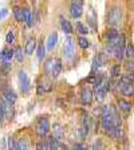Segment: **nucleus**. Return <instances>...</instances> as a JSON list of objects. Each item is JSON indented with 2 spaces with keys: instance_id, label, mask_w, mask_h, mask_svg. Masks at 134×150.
<instances>
[{
  "instance_id": "21",
  "label": "nucleus",
  "mask_w": 134,
  "mask_h": 150,
  "mask_svg": "<svg viewBox=\"0 0 134 150\" xmlns=\"http://www.w3.org/2000/svg\"><path fill=\"white\" fill-rule=\"evenodd\" d=\"M105 63V58H103L102 55H98V56H95L94 58V62H93V72L95 71V69H99L101 66Z\"/></svg>"
},
{
  "instance_id": "11",
  "label": "nucleus",
  "mask_w": 134,
  "mask_h": 150,
  "mask_svg": "<svg viewBox=\"0 0 134 150\" xmlns=\"http://www.w3.org/2000/svg\"><path fill=\"white\" fill-rule=\"evenodd\" d=\"M4 99H6V103H8V105H11V106H13L16 102V94L13 90H11V88H7L6 91H4Z\"/></svg>"
},
{
  "instance_id": "30",
  "label": "nucleus",
  "mask_w": 134,
  "mask_h": 150,
  "mask_svg": "<svg viewBox=\"0 0 134 150\" xmlns=\"http://www.w3.org/2000/svg\"><path fill=\"white\" fill-rule=\"evenodd\" d=\"M18 147L19 150H30V145H28V142L26 139H20L18 142Z\"/></svg>"
},
{
  "instance_id": "23",
  "label": "nucleus",
  "mask_w": 134,
  "mask_h": 150,
  "mask_svg": "<svg viewBox=\"0 0 134 150\" xmlns=\"http://www.w3.org/2000/svg\"><path fill=\"white\" fill-rule=\"evenodd\" d=\"M12 12H13V16H15V19L18 20V22H23V20H24V16H23V9L20 8V7H13Z\"/></svg>"
},
{
  "instance_id": "16",
  "label": "nucleus",
  "mask_w": 134,
  "mask_h": 150,
  "mask_svg": "<svg viewBox=\"0 0 134 150\" xmlns=\"http://www.w3.org/2000/svg\"><path fill=\"white\" fill-rule=\"evenodd\" d=\"M105 83V82H103ZM95 94H97V99L99 100H103L105 99V97H106V88H105V84H101V86H98V87H95Z\"/></svg>"
},
{
  "instance_id": "9",
  "label": "nucleus",
  "mask_w": 134,
  "mask_h": 150,
  "mask_svg": "<svg viewBox=\"0 0 134 150\" xmlns=\"http://www.w3.org/2000/svg\"><path fill=\"white\" fill-rule=\"evenodd\" d=\"M74 54H75L74 42H72V39H67V42H66L65 46H63V55L70 59V58H72Z\"/></svg>"
},
{
  "instance_id": "17",
  "label": "nucleus",
  "mask_w": 134,
  "mask_h": 150,
  "mask_svg": "<svg viewBox=\"0 0 134 150\" xmlns=\"http://www.w3.org/2000/svg\"><path fill=\"white\" fill-rule=\"evenodd\" d=\"M23 16H24V22L28 27H32V12L30 8H24L23 9Z\"/></svg>"
},
{
  "instance_id": "1",
  "label": "nucleus",
  "mask_w": 134,
  "mask_h": 150,
  "mask_svg": "<svg viewBox=\"0 0 134 150\" xmlns=\"http://www.w3.org/2000/svg\"><path fill=\"white\" fill-rule=\"evenodd\" d=\"M121 20H122V9L117 6L111 7L106 16V24H109L110 27H116V25H118L121 23Z\"/></svg>"
},
{
  "instance_id": "3",
  "label": "nucleus",
  "mask_w": 134,
  "mask_h": 150,
  "mask_svg": "<svg viewBox=\"0 0 134 150\" xmlns=\"http://www.w3.org/2000/svg\"><path fill=\"white\" fill-rule=\"evenodd\" d=\"M19 87H20V91L23 94H27L31 88V81H30L28 75L24 71L19 72Z\"/></svg>"
},
{
  "instance_id": "32",
  "label": "nucleus",
  "mask_w": 134,
  "mask_h": 150,
  "mask_svg": "<svg viewBox=\"0 0 134 150\" xmlns=\"http://www.w3.org/2000/svg\"><path fill=\"white\" fill-rule=\"evenodd\" d=\"M4 117H6V106H4L3 100L0 99V122L4 119Z\"/></svg>"
},
{
  "instance_id": "8",
  "label": "nucleus",
  "mask_w": 134,
  "mask_h": 150,
  "mask_svg": "<svg viewBox=\"0 0 134 150\" xmlns=\"http://www.w3.org/2000/svg\"><path fill=\"white\" fill-rule=\"evenodd\" d=\"M117 106H118V109L121 110L125 115H128V114H130L131 111V107H133V105H131L129 100L123 99V98H119L118 100H117Z\"/></svg>"
},
{
  "instance_id": "19",
  "label": "nucleus",
  "mask_w": 134,
  "mask_h": 150,
  "mask_svg": "<svg viewBox=\"0 0 134 150\" xmlns=\"http://www.w3.org/2000/svg\"><path fill=\"white\" fill-rule=\"evenodd\" d=\"M60 71H62V62H60V59H56L55 62H54V69H52V72H51L52 78L59 76Z\"/></svg>"
},
{
  "instance_id": "4",
  "label": "nucleus",
  "mask_w": 134,
  "mask_h": 150,
  "mask_svg": "<svg viewBox=\"0 0 134 150\" xmlns=\"http://www.w3.org/2000/svg\"><path fill=\"white\" fill-rule=\"evenodd\" d=\"M50 131V122L47 118H39L36 123V133L39 137H46Z\"/></svg>"
},
{
  "instance_id": "2",
  "label": "nucleus",
  "mask_w": 134,
  "mask_h": 150,
  "mask_svg": "<svg viewBox=\"0 0 134 150\" xmlns=\"http://www.w3.org/2000/svg\"><path fill=\"white\" fill-rule=\"evenodd\" d=\"M125 50H126V36L123 34H121L118 44H117V47L114 48V56L119 60L123 59V56H125Z\"/></svg>"
},
{
  "instance_id": "26",
  "label": "nucleus",
  "mask_w": 134,
  "mask_h": 150,
  "mask_svg": "<svg viewBox=\"0 0 134 150\" xmlns=\"http://www.w3.org/2000/svg\"><path fill=\"white\" fill-rule=\"evenodd\" d=\"M78 44L81 46V48L86 50V48H89V46H90V42L87 40V38H84V36H79V38H78Z\"/></svg>"
},
{
  "instance_id": "24",
  "label": "nucleus",
  "mask_w": 134,
  "mask_h": 150,
  "mask_svg": "<svg viewBox=\"0 0 134 150\" xmlns=\"http://www.w3.org/2000/svg\"><path fill=\"white\" fill-rule=\"evenodd\" d=\"M24 50H23L22 47H18L15 50V56H16V60H18L19 63H22L23 59H24Z\"/></svg>"
},
{
  "instance_id": "37",
  "label": "nucleus",
  "mask_w": 134,
  "mask_h": 150,
  "mask_svg": "<svg viewBox=\"0 0 134 150\" xmlns=\"http://www.w3.org/2000/svg\"><path fill=\"white\" fill-rule=\"evenodd\" d=\"M7 15H8V11H7L6 8L0 9V20H1V19H4V18H6Z\"/></svg>"
},
{
  "instance_id": "39",
  "label": "nucleus",
  "mask_w": 134,
  "mask_h": 150,
  "mask_svg": "<svg viewBox=\"0 0 134 150\" xmlns=\"http://www.w3.org/2000/svg\"><path fill=\"white\" fill-rule=\"evenodd\" d=\"M84 150H91V149H87V147H86V149H84Z\"/></svg>"
},
{
  "instance_id": "22",
  "label": "nucleus",
  "mask_w": 134,
  "mask_h": 150,
  "mask_svg": "<svg viewBox=\"0 0 134 150\" xmlns=\"http://www.w3.org/2000/svg\"><path fill=\"white\" fill-rule=\"evenodd\" d=\"M125 56H126V58H129L130 60L134 59V44L133 43H128V44H126Z\"/></svg>"
},
{
  "instance_id": "6",
  "label": "nucleus",
  "mask_w": 134,
  "mask_h": 150,
  "mask_svg": "<svg viewBox=\"0 0 134 150\" xmlns=\"http://www.w3.org/2000/svg\"><path fill=\"white\" fill-rule=\"evenodd\" d=\"M121 94L126 98H134V84H117Z\"/></svg>"
},
{
  "instance_id": "29",
  "label": "nucleus",
  "mask_w": 134,
  "mask_h": 150,
  "mask_svg": "<svg viewBox=\"0 0 134 150\" xmlns=\"http://www.w3.org/2000/svg\"><path fill=\"white\" fill-rule=\"evenodd\" d=\"M119 74H121V66L114 64L111 67V76L113 78H117V76H119Z\"/></svg>"
},
{
  "instance_id": "12",
  "label": "nucleus",
  "mask_w": 134,
  "mask_h": 150,
  "mask_svg": "<svg viewBox=\"0 0 134 150\" xmlns=\"http://www.w3.org/2000/svg\"><path fill=\"white\" fill-rule=\"evenodd\" d=\"M52 131H54L52 137L55 138V139L60 141L63 137H65V131H63V127L59 125V123H55V125L52 126Z\"/></svg>"
},
{
  "instance_id": "38",
  "label": "nucleus",
  "mask_w": 134,
  "mask_h": 150,
  "mask_svg": "<svg viewBox=\"0 0 134 150\" xmlns=\"http://www.w3.org/2000/svg\"><path fill=\"white\" fill-rule=\"evenodd\" d=\"M44 87H43V84H39L38 86V90H36V93H38V95H42V94H44Z\"/></svg>"
},
{
  "instance_id": "28",
  "label": "nucleus",
  "mask_w": 134,
  "mask_h": 150,
  "mask_svg": "<svg viewBox=\"0 0 134 150\" xmlns=\"http://www.w3.org/2000/svg\"><path fill=\"white\" fill-rule=\"evenodd\" d=\"M44 56H46V47L43 46V43H40L39 47H38V59L43 60Z\"/></svg>"
},
{
  "instance_id": "20",
  "label": "nucleus",
  "mask_w": 134,
  "mask_h": 150,
  "mask_svg": "<svg viewBox=\"0 0 134 150\" xmlns=\"http://www.w3.org/2000/svg\"><path fill=\"white\" fill-rule=\"evenodd\" d=\"M75 27H77V31H78L81 35H87L89 32H90L89 31V27L82 22H77L75 23Z\"/></svg>"
},
{
  "instance_id": "31",
  "label": "nucleus",
  "mask_w": 134,
  "mask_h": 150,
  "mask_svg": "<svg viewBox=\"0 0 134 150\" xmlns=\"http://www.w3.org/2000/svg\"><path fill=\"white\" fill-rule=\"evenodd\" d=\"M103 147H105V145H103L102 139H99V138H98L93 145V150H103Z\"/></svg>"
},
{
  "instance_id": "5",
  "label": "nucleus",
  "mask_w": 134,
  "mask_h": 150,
  "mask_svg": "<svg viewBox=\"0 0 134 150\" xmlns=\"http://www.w3.org/2000/svg\"><path fill=\"white\" fill-rule=\"evenodd\" d=\"M83 13V1H72L70 6V15L74 19H79Z\"/></svg>"
},
{
  "instance_id": "15",
  "label": "nucleus",
  "mask_w": 134,
  "mask_h": 150,
  "mask_svg": "<svg viewBox=\"0 0 134 150\" xmlns=\"http://www.w3.org/2000/svg\"><path fill=\"white\" fill-rule=\"evenodd\" d=\"M35 48H36V42H35V39H30V40L26 43L24 52L27 54V55H32V52L35 51Z\"/></svg>"
},
{
  "instance_id": "7",
  "label": "nucleus",
  "mask_w": 134,
  "mask_h": 150,
  "mask_svg": "<svg viewBox=\"0 0 134 150\" xmlns=\"http://www.w3.org/2000/svg\"><path fill=\"white\" fill-rule=\"evenodd\" d=\"M81 100L83 105H90L93 102V91L90 90V87L84 86L81 91Z\"/></svg>"
},
{
  "instance_id": "13",
  "label": "nucleus",
  "mask_w": 134,
  "mask_h": 150,
  "mask_svg": "<svg viewBox=\"0 0 134 150\" xmlns=\"http://www.w3.org/2000/svg\"><path fill=\"white\" fill-rule=\"evenodd\" d=\"M46 144H47V150H59V147H60L59 141L55 139L52 135L48 138V141H47Z\"/></svg>"
},
{
  "instance_id": "34",
  "label": "nucleus",
  "mask_w": 134,
  "mask_h": 150,
  "mask_svg": "<svg viewBox=\"0 0 134 150\" xmlns=\"http://www.w3.org/2000/svg\"><path fill=\"white\" fill-rule=\"evenodd\" d=\"M8 150H19L18 142H15L13 139H9L8 141Z\"/></svg>"
},
{
  "instance_id": "10",
  "label": "nucleus",
  "mask_w": 134,
  "mask_h": 150,
  "mask_svg": "<svg viewBox=\"0 0 134 150\" xmlns=\"http://www.w3.org/2000/svg\"><path fill=\"white\" fill-rule=\"evenodd\" d=\"M15 56V51L13 50H3V52H1V63H3V66H11V60H12V58Z\"/></svg>"
},
{
  "instance_id": "36",
  "label": "nucleus",
  "mask_w": 134,
  "mask_h": 150,
  "mask_svg": "<svg viewBox=\"0 0 134 150\" xmlns=\"http://www.w3.org/2000/svg\"><path fill=\"white\" fill-rule=\"evenodd\" d=\"M72 149H74V150H84L86 147H84L83 144H75L74 146H72Z\"/></svg>"
},
{
  "instance_id": "35",
  "label": "nucleus",
  "mask_w": 134,
  "mask_h": 150,
  "mask_svg": "<svg viewBox=\"0 0 134 150\" xmlns=\"http://www.w3.org/2000/svg\"><path fill=\"white\" fill-rule=\"evenodd\" d=\"M36 150H47V144L43 141H39L36 145Z\"/></svg>"
},
{
  "instance_id": "25",
  "label": "nucleus",
  "mask_w": 134,
  "mask_h": 150,
  "mask_svg": "<svg viewBox=\"0 0 134 150\" xmlns=\"http://www.w3.org/2000/svg\"><path fill=\"white\" fill-rule=\"evenodd\" d=\"M54 59H48L46 63H44V72L46 74H51L52 72V69H54Z\"/></svg>"
},
{
  "instance_id": "33",
  "label": "nucleus",
  "mask_w": 134,
  "mask_h": 150,
  "mask_svg": "<svg viewBox=\"0 0 134 150\" xmlns=\"http://www.w3.org/2000/svg\"><path fill=\"white\" fill-rule=\"evenodd\" d=\"M126 70H128V72H130V74H134V60H128V63L125 64Z\"/></svg>"
},
{
  "instance_id": "14",
  "label": "nucleus",
  "mask_w": 134,
  "mask_h": 150,
  "mask_svg": "<svg viewBox=\"0 0 134 150\" xmlns=\"http://www.w3.org/2000/svg\"><path fill=\"white\" fill-rule=\"evenodd\" d=\"M56 42H58V34L56 32L50 34L48 39H47V50H54V47L56 46Z\"/></svg>"
},
{
  "instance_id": "27",
  "label": "nucleus",
  "mask_w": 134,
  "mask_h": 150,
  "mask_svg": "<svg viewBox=\"0 0 134 150\" xmlns=\"http://www.w3.org/2000/svg\"><path fill=\"white\" fill-rule=\"evenodd\" d=\"M15 39H16V34H15V31H13V30H9L8 34L6 35V42H7L8 44H12L13 42H15Z\"/></svg>"
},
{
  "instance_id": "18",
  "label": "nucleus",
  "mask_w": 134,
  "mask_h": 150,
  "mask_svg": "<svg viewBox=\"0 0 134 150\" xmlns=\"http://www.w3.org/2000/svg\"><path fill=\"white\" fill-rule=\"evenodd\" d=\"M60 27H62V31L65 32V34H72V25L69 20L62 19V20H60Z\"/></svg>"
}]
</instances>
